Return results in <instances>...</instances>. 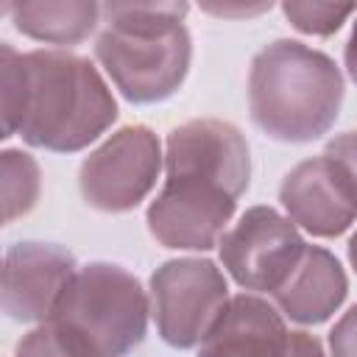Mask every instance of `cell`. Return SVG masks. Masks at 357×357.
Segmentation results:
<instances>
[{
	"mask_svg": "<svg viewBox=\"0 0 357 357\" xmlns=\"http://www.w3.org/2000/svg\"><path fill=\"white\" fill-rule=\"evenodd\" d=\"M117 120V100L98 67L67 50L22 53V109L17 134L53 153L92 145Z\"/></svg>",
	"mask_w": 357,
	"mask_h": 357,
	"instance_id": "obj_2",
	"label": "cell"
},
{
	"mask_svg": "<svg viewBox=\"0 0 357 357\" xmlns=\"http://www.w3.org/2000/svg\"><path fill=\"white\" fill-rule=\"evenodd\" d=\"M0 187H3V223H14L17 218H25L42 190V173L31 153L6 148L0 153Z\"/></svg>",
	"mask_w": 357,
	"mask_h": 357,
	"instance_id": "obj_15",
	"label": "cell"
},
{
	"mask_svg": "<svg viewBox=\"0 0 357 357\" xmlns=\"http://www.w3.org/2000/svg\"><path fill=\"white\" fill-rule=\"evenodd\" d=\"M290 329L276 304L240 293L198 346V357H287Z\"/></svg>",
	"mask_w": 357,
	"mask_h": 357,
	"instance_id": "obj_12",
	"label": "cell"
},
{
	"mask_svg": "<svg viewBox=\"0 0 357 357\" xmlns=\"http://www.w3.org/2000/svg\"><path fill=\"white\" fill-rule=\"evenodd\" d=\"M165 173L209 178L240 198L251 181V151L237 126L215 117L190 120L167 134Z\"/></svg>",
	"mask_w": 357,
	"mask_h": 357,
	"instance_id": "obj_9",
	"label": "cell"
},
{
	"mask_svg": "<svg viewBox=\"0 0 357 357\" xmlns=\"http://www.w3.org/2000/svg\"><path fill=\"white\" fill-rule=\"evenodd\" d=\"M0 95H3V139L14 137L20 128L22 109V53L11 42L0 45Z\"/></svg>",
	"mask_w": 357,
	"mask_h": 357,
	"instance_id": "obj_17",
	"label": "cell"
},
{
	"mask_svg": "<svg viewBox=\"0 0 357 357\" xmlns=\"http://www.w3.org/2000/svg\"><path fill=\"white\" fill-rule=\"evenodd\" d=\"M162 165L159 137L148 126H123L84 159L78 187L92 209L131 212L153 190Z\"/></svg>",
	"mask_w": 357,
	"mask_h": 357,
	"instance_id": "obj_7",
	"label": "cell"
},
{
	"mask_svg": "<svg viewBox=\"0 0 357 357\" xmlns=\"http://www.w3.org/2000/svg\"><path fill=\"white\" fill-rule=\"evenodd\" d=\"M14 357H89L67 332H61L56 324L45 321L33 326L20 343Z\"/></svg>",
	"mask_w": 357,
	"mask_h": 357,
	"instance_id": "obj_18",
	"label": "cell"
},
{
	"mask_svg": "<svg viewBox=\"0 0 357 357\" xmlns=\"http://www.w3.org/2000/svg\"><path fill=\"white\" fill-rule=\"evenodd\" d=\"M3 14L11 17L20 33L36 42L78 45L100 25L103 6L92 0H36V3H6Z\"/></svg>",
	"mask_w": 357,
	"mask_h": 357,
	"instance_id": "obj_14",
	"label": "cell"
},
{
	"mask_svg": "<svg viewBox=\"0 0 357 357\" xmlns=\"http://www.w3.org/2000/svg\"><path fill=\"white\" fill-rule=\"evenodd\" d=\"M343 61H346V73H349V78L357 84V22H354V28H351V36H349V42H346V50H343Z\"/></svg>",
	"mask_w": 357,
	"mask_h": 357,
	"instance_id": "obj_23",
	"label": "cell"
},
{
	"mask_svg": "<svg viewBox=\"0 0 357 357\" xmlns=\"http://www.w3.org/2000/svg\"><path fill=\"white\" fill-rule=\"evenodd\" d=\"M75 257L56 243H14L3 259V312L20 324H45L75 276Z\"/></svg>",
	"mask_w": 357,
	"mask_h": 357,
	"instance_id": "obj_10",
	"label": "cell"
},
{
	"mask_svg": "<svg viewBox=\"0 0 357 357\" xmlns=\"http://www.w3.org/2000/svg\"><path fill=\"white\" fill-rule=\"evenodd\" d=\"M284 17L290 20V25L301 33H312V36H329L335 33L354 11V3H301V0H290L282 3Z\"/></svg>",
	"mask_w": 357,
	"mask_h": 357,
	"instance_id": "obj_16",
	"label": "cell"
},
{
	"mask_svg": "<svg viewBox=\"0 0 357 357\" xmlns=\"http://www.w3.org/2000/svg\"><path fill=\"white\" fill-rule=\"evenodd\" d=\"M279 201L287 218L312 237H337L357 220V195L326 153L298 162L284 176Z\"/></svg>",
	"mask_w": 357,
	"mask_h": 357,
	"instance_id": "obj_11",
	"label": "cell"
},
{
	"mask_svg": "<svg viewBox=\"0 0 357 357\" xmlns=\"http://www.w3.org/2000/svg\"><path fill=\"white\" fill-rule=\"evenodd\" d=\"M287 357H326V351L315 335H310L304 329H290Z\"/></svg>",
	"mask_w": 357,
	"mask_h": 357,
	"instance_id": "obj_21",
	"label": "cell"
},
{
	"mask_svg": "<svg viewBox=\"0 0 357 357\" xmlns=\"http://www.w3.org/2000/svg\"><path fill=\"white\" fill-rule=\"evenodd\" d=\"M332 357H357V304L349 307L329 332Z\"/></svg>",
	"mask_w": 357,
	"mask_h": 357,
	"instance_id": "obj_20",
	"label": "cell"
},
{
	"mask_svg": "<svg viewBox=\"0 0 357 357\" xmlns=\"http://www.w3.org/2000/svg\"><path fill=\"white\" fill-rule=\"evenodd\" d=\"M343 92L340 67L298 39L265 45L248 70L251 120L279 142L321 139L340 114Z\"/></svg>",
	"mask_w": 357,
	"mask_h": 357,
	"instance_id": "obj_3",
	"label": "cell"
},
{
	"mask_svg": "<svg viewBox=\"0 0 357 357\" xmlns=\"http://www.w3.org/2000/svg\"><path fill=\"white\" fill-rule=\"evenodd\" d=\"M349 262H351V268H354V273H357V231H354L351 240H349Z\"/></svg>",
	"mask_w": 357,
	"mask_h": 357,
	"instance_id": "obj_24",
	"label": "cell"
},
{
	"mask_svg": "<svg viewBox=\"0 0 357 357\" xmlns=\"http://www.w3.org/2000/svg\"><path fill=\"white\" fill-rule=\"evenodd\" d=\"M271 3H259V6H204V11L218 14V17H254L259 11H268Z\"/></svg>",
	"mask_w": 357,
	"mask_h": 357,
	"instance_id": "obj_22",
	"label": "cell"
},
{
	"mask_svg": "<svg viewBox=\"0 0 357 357\" xmlns=\"http://www.w3.org/2000/svg\"><path fill=\"white\" fill-rule=\"evenodd\" d=\"M237 195L198 176H167L148 206L151 237L176 251H209L226 234Z\"/></svg>",
	"mask_w": 357,
	"mask_h": 357,
	"instance_id": "obj_8",
	"label": "cell"
},
{
	"mask_svg": "<svg viewBox=\"0 0 357 357\" xmlns=\"http://www.w3.org/2000/svg\"><path fill=\"white\" fill-rule=\"evenodd\" d=\"M148 315L151 298L131 271L89 262L75 271L47 321L89 357H128L145 340Z\"/></svg>",
	"mask_w": 357,
	"mask_h": 357,
	"instance_id": "obj_4",
	"label": "cell"
},
{
	"mask_svg": "<svg viewBox=\"0 0 357 357\" xmlns=\"http://www.w3.org/2000/svg\"><path fill=\"white\" fill-rule=\"evenodd\" d=\"M346 293L349 279L337 257L321 245H307L287 282L273 293V304L284 318L315 326L340 310Z\"/></svg>",
	"mask_w": 357,
	"mask_h": 357,
	"instance_id": "obj_13",
	"label": "cell"
},
{
	"mask_svg": "<svg viewBox=\"0 0 357 357\" xmlns=\"http://www.w3.org/2000/svg\"><path fill=\"white\" fill-rule=\"evenodd\" d=\"M229 301V282L212 259H167L151 276V315L159 337L173 349L201 346Z\"/></svg>",
	"mask_w": 357,
	"mask_h": 357,
	"instance_id": "obj_5",
	"label": "cell"
},
{
	"mask_svg": "<svg viewBox=\"0 0 357 357\" xmlns=\"http://www.w3.org/2000/svg\"><path fill=\"white\" fill-rule=\"evenodd\" d=\"M324 153L343 170V176L349 178V184H351V190L357 195V128L332 137L326 142V151Z\"/></svg>",
	"mask_w": 357,
	"mask_h": 357,
	"instance_id": "obj_19",
	"label": "cell"
},
{
	"mask_svg": "<svg viewBox=\"0 0 357 357\" xmlns=\"http://www.w3.org/2000/svg\"><path fill=\"white\" fill-rule=\"evenodd\" d=\"M307 243L298 226L273 206H251L218 243L229 276L248 293L273 296L298 265Z\"/></svg>",
	"mask_w": 357,
	"mask_h": 357,
	"instance_id": "obj_6",
	"label": "cell"
},
{
	"mask_svg": "<svg viewBox=\"0 0 357 357\" xmlns=\"http://www.w3.org/2000/svg\"><path fill=\"white\" fill-rule=\"evenodd\" d=\"M187 3H103L95 59L131 103L173 98L192 61Z\"/></svg>",
	"mask_w": 357,
	"mask_h": 357,
	"instance_id": "obj_1",
	"label": "cell"
}]
</instances>
